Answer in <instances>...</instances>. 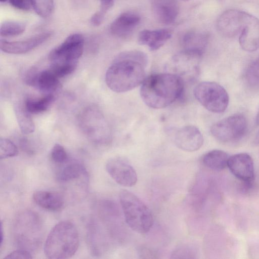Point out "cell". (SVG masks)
<instances>
[{"mask_svg": "<svg viewBox=\"0 0 259 259\" xmlns=\"http://www.w3.org/2000/svg\"><path fill=\"white\" fill-rule=\"evenodd\" d=\"M147 56L140 51H129L119 54L108 67L105 82L112 91L124 93L141 85L146 78Z\"/></svg>", "mask_w": 259, "mask_h": 259, "instance_id": "1", "label": "cell"}, {"mask_svg": "<svg viewBox=\"0 0 259 259\" xmlns=\"http://www.w3.org/2000/svg\"><path fill=\"white\" fill-rule=\"evenodd\" d=\"M184 83L181 77L170 72L151 74L142 83L140 96L148 107L164 108L181 98Z\"/></svg>", "mask_w": 259, "mask_h": 259, "instance_id": "2", "label": "cell"}, {"mask_svg": "<svg viewBox=\"0 0 259 259\" xmlns=\"http://www.w3.org/2000/svg\"><path fill=\"white\" fill-rule=\"evenodd\" d=\"M76 227L68 221L57 224L50 232L44 245V253L49 258L64 259L72 256L79 246Z\"/></svg>", "mask_w": 259, "mask_h": 259, "instance_id": "3", "label": "cell"}, {"mask_svg": "<svg viewBox=\"0 0 259 259\" xmlns=\"http://www.w3.org/2000/svg\"><path fill=\"white\" fill-rule=\"evenodd\" d=\"M119 200L128 226L138 233L148 232L154 221L147 206L136 195L126 190L120 191Z\"/></svg>", "mask_w": 259, "mask_h": 259, "instance_id": "4", "label": "cell"}, {"mask_svg": "<svg viewBox=\"0 0 259 259\" xmlns=\"http://www.w3.org/2000/svg\"><path fill=\"white\" fill-rule=\"evenodd\" d=\"M194 95L205 109L213 113L224 112L229 102V97L226 90L214 82H200L195 87Z\"/></svg>", "mask_w": 259, "mask_h": 259, "instance_id": "5", "label": "cell"}, {"mask_svg": "<svg viewBox=\"0 0 259 259\" xmlns=\"http://www.w3.org/2000/svg\"><path fill=\"white\" fill-rule=\"evenodd\" d=\"M79 122L83 132L95 143L104 144L109 142V127L96 107L90 106L84 109L80 115Z\"/></svg>", "mask_w": 259, "mask_h": 259, "instance_id": "6", "label": "cell"}, {"mask_svg": "<svg viewBox=\"0 0 259 259\" xmlns=\"http://www.w3.org/2000/svg\"><path fill=\"white\" fill-rule=\"evenodd\" d=\"M15 231L16 240L22 249L28 250L36 247L41 237L39 218L33 212H23L17 220Z\"/></svg>", "mask_w": 259, "mask_h": 259, "instance_id": "7", "label": "cell"}, {"mask_svg": "<svg viewBox=\"0 0 259 259\" xmlns=\"http://www.w3.org/2000/svg\"><path fill=\"white\" fill-rule=\"evenodd\" d=\"M202 56L196 52L183 50L172 57L166 67L168 72L177 75L184 82L193 81L199 74Z\"/></svg>", "mask_w": 259, "mask_h": 259, "instance_id": "8", "label": "cell"}, {"mask_svg": "<svg viewBox=\"0 0 259 259\" xmlns=\"http://www.w3.org/2000/svg\"><path fill=\"white\" fill-rule=\"evenodd\" d=\"M246 118L242 114L228 116L213 124L210 132L213 137L223 143H230L241 139L247 131Z\"/></svg>", "mask_w": 259, "mask_h": 259, "instance_id": "9", "label": "cell"}, {"mask_svg": "<svg viewBox=\"0 0 259 259\" xmlns=\"http://www.w3.org/2000/svg\"><path fill=\"white\" fill-rule=\"evenodd\" d=\"M84 38L80 33H74L68 36L59 46L53 49L49 54L51 63L77 61L83 53Z\"/></svg>", "mask_w": 259, "mask_h": 259, "instance_id": "10", "label": "cell"}, {"mask_svg": "<svg viewBox=\"0 0 259 259\" xmlns=\"http://www.w3.org/2000/svg\"><path fill=\"white\" fill-rule=\"evenodd\" d=\"M106 169L112 179L121 186L132 187L137 182L135 169L122 158L115 157L109 159L106 164Z\"/></svg>", "mask_w": 259, "mask_h": 259, "instance_id": "11", "label": "cell"}, {"mask_svg": "<svg viewBox=\"0 0 259 259\" xmlns=\"http://www.w3.org/2000/svg\"><path fill=\"white\" fill-rule=\"evenodd\" d=\"M227 166L237 178L247 185H250L254 178V169L251 157L245 153L230 156Z\"/></svg>", "mask_w": 259, "mask_h": 259, "instance_id": "12", "label": "cell"}, {"mask_svg": "<svg viewBox=\"0 0 259 259\" xmlns=\"http://www.w3.org/2000/svg\"><path fill=\"white\" fill-rule=\"evenodd\" d=\"M174 141L179 149L187 152H193L201 147L204 140L202 133L196 126L187 125L176 131Z\"/></svg>", "mask_w": 259, "mask_h": 259, "instance_id": "13", "label": "cell"}, {"mask_svg": "<svg viewBox=\"0 0 259 259\" xmlns=\"http://www.w3.org/2000/svg\"><path fill=\"white\" fill-rule=\"evenodd\" d=\"M246 12L230 9L222 13L217 21L219 32L223 36L234 37L240 33L244 25Z\"/></svg>", "mask_w": 259, "mask_h": 259, "instance_id": "14", "label": "cell"}, {"mask_svg": "<svg viewBox=\"0 0 259 259\" xmlns=\"http://www.w3.org/2000/svg\"><path fill=\"white\" fill-rule=\"evenodd\" d=\"M239 40L240 46L245 51L251 52L258 49L259 20L256 17L246 13Z\"/></svg>", "mask_w": 259, "mask_h": 259, "instance_id": "15", "label": "cell"}, {"mask_svg": "<svg viewBox=\"0 0 259 259\" xmlns=\"http://www.w3.org/2000/svg\"><path fill=\"white\" fill-rule=\"evenodd\" d=\"M52 34V32L46 31L23 40L8 41L1 40L0 41V48L3 52L8 54H24L42 44Z\"/></svg>", "mask_w": 259, "mask_h": 259, "instance_id": "16", "label": "cell"}, {"mask_svg": "<svg viewBox=\"0 0 259 259\" xmlns=\"http://www.w3.org/2000/svg\"><path fill=\"white\" fill-rule=\"evenodd\" d=\"M140 21V17L133 12L121 14L111 23L110 31L115 36L125 38L131 36Z\"/></svg>", "mask_w": 259, "mask_h": 259, "instance_id": "17", "label": "cell"}, {"mask_svg": "<svg viewBox=\"0 0 259 259\" xmlns=\"http://www.w3.org/2000/svg\"><path fill=\"white\" fill-rule=\"evenodd\" d=\"M152 9L156 19L164 24L172 23L179 11L177 0H152Z\"/></svg>", "mask_w": 259, "mask_h": 259, "instance_id": "18", "label": "cell"}, {"mask_svg": "<svg viewBox=\"0 0 259 259\" xmlns=\"http://www.w3.org/2000/svg\"><path fill=\"white\" fill-rule=\"evenodd\" d=\"M59 167L56 174L57 180L62 183L79 179L81 177L87 176L84 166L75 159H68L63 163L58 164Z\"/></svg>", "mask_w": 259, "mask_h": 259, "instance_id": "19", "label": "cell"}, {"mask_svg": "<svg viewBox=\"0 0 259 259\" xmlns=\"http://www.w3.org/2000/svg\"><path fill=\"white\" fill-rule=\"evenodd\" d=\"M171 30L167 29L144 30L139 34L138 42L147 46L151 51H155L164 45L171 37Z\"/></svg>", "mask_w": 259, "mask_h": 259, "instance_id": "20", "label": "cell"}, {"mask_svg": "<svg viewBox=\"0 0 259 259\" xmlns=\"http://www.w3.org/2000/svg\"><path fill=\"white\" fill-rule=\"evenodd\" d=\"M32 198L37 205L51 211L60 210L64 203L63 197L61 195L52 191H35L33 194Z\"/></svg>", "mask_w": 259, "mask_h": 259, "instance_id": "21", "label": "cell"}, {"mask_svg": "<svg viewBox=\"0 0 259 259\" xmlns=\"http://www.w3.org/2000/svg\"><path fill=\"white\" fill-rule=\"evenodd\" d=\"M59 78L50 69L42 70L39 73L35 87L46 94H55L61 88Z\"/></svg>", "mask_w": 259, "mask_h": 259, "instance_id": "22", "label": "cell"}, {"mask_svg": "<svg viewBox=\"0 0 259 259\" xmlns=\"http://www.w3.org/2000/svg\"><path fill=\"white\" fill-rule=\"evenodd\" d=\"M208 42V36L194 31L188 32L182 39L184 50L197 52L203 55Z\"/></svg>", "mask_w": 259, "mask_h": 259, "instance_id": "23", "label": "cell"}, {"mask_svg": "<svg viewBox=\"0 0 259 259\" xmlns=\"http://www.w3.org/2000/svg\"><path fill=\"white\" fill-rule=\"evenodd\" d=\"M229 155L221 150H211L202 157L203 164L209 169L221 170L227 166Z\"/></svg>", "mask_w": 259, "mask_h": 259, "instance_id": "24", "label": "cell"}, {"mask_svg": "<svg viewBox=\"0 0 259 259\" xmlns=\"http://www.w3.org/2000/svg\"><path fill=\"white\" fill-rule=\"evenodd\" d=\"M14 109L21 132L26 135L32 133L35 130L34 123L25 104L17 103L15 104Z\"/></svg>", "mask_w": 259, "mask_h": 259, "instance_id": "25", "label": "cell"}, {"mask_svg": "<svg viewBox=\"0 0 259 259\" xmlns=\"http://www.w3.org/2000/svg\"><path fill=\"white\" fill-rule=\"evenodd\" d=\"M55 94H49L39 99H28L25 106L30 113H40L48 109L55 101Z\"/></svg>", "mask_w": 259, "mask_h": 259, "instance_id": "26", "label": "cell"}, {"mask_svg": "<svg viewBox=\"0 0 259 259\" xmlns=\"http://www.w3.org/2000/svg\"><path fill=\"white\" fill-rule=\"evenodd\" d=\"M26 25L19 21H7L3 22L0 28V34L3 36H14L22 33L25 30Z\"/></svg>", "mask_w": 259, "mask_h": 259, "instance_id": "27", "label": "cell"}, {"mask_svg": "<svg viewBox=\"0 0 259 259\" xmlns=\"http://www.w3.org/2000/svg\"><path fill=\"white\" fill-rule=\"evenodd\" d=\"M77 61L51 63L50 69L59 78L71 74L77 67Z\"/></svg>", "mask_w": 259, "mask_h": 259, "instance_id": "28", "label": "cell"}, {"mask_svg": "<svg viewBox=\"0 0 259 259\" xmlns=\"http://www.w3.org/2000/svg\"><path fill=\"white\" fill-rule=\"evenodd\" d=\"M32 8L39 16L47 18L54 9V0H32Z\"/></svg>", "mask_w": 259, "mask_h": 259, "instance_id": "29", "label": "cell"}, {"mask_svg": "<svg viewBox=\"0 0 259 259\" xmlns=\"http://www.w3.org/2000/svg\"><path fill=\"white\" fill-rule=\"evenodd\" d=\"M18 153V148L12 141L7 139L1 138L0 158L1 159L15 156Z\"/></svg>", "mask_w": 259, "mask_h": 259, "instance_id": "30", "label": "cell"}, {"mask_svg": "<svg viewBox=\"0 0 259 259\" xmlns=\"http://www.w3.org/2000/svg\"><path fill=\"white\" fill-rule=\"evenodd\" d=\"M51 158L57 164L63 163L68 159L64 148L58 143L55 144L51 150Z\"/></svg>", "mask_w": 259, "mask_h": 259, "instance_id": "31", "label": "cell"}, {"mask_svg": "<svg viewBox=\"0 0 259 259\" xmlns=\"http://www.w3.org/2000/svg\"><path fill=\"white\" fill-rule=\"evenodd\" d=\"M246 77L251 84H259V57L252 62L248 67Z\"/></svg>", "mask_w": 259, "mask_h": 259, "instance_id": "32", "label": "cell"}, {"mask_svg": "<svg viewBox=\"0 0 259 259\" xmlns=\"http://www.w3.org/2000/svg\"><path fill=\"white\" fill-rule=\"evenodd\" d=\"M39 72L35 67L29 69L24 77L25 83L29 86L35 87Z\"/></svg>", "mask_w": 259, "mask_h": 259, "instance_id": "33", "label": "cell"}, {"mask_svg": "<svg viewBox=\"0 0 259 259\" xmlns=\"http://www.w3.org/2000/svg\"><path fill=\"white\" fill-rule=\"evenodd\" d=\"M31 253L28 250L24 249H20L11 252L6 256L4 257L5 259H11V258H32Z\"/></svg>", "mask_w": 259, "mask_h": 259, "instance_id": "34", "label": "cell"}, {"mask_svg": "<svg viewBox=\"0 0 259 259\" xmlns=\"http://www.w3.org/2000/svg\"><path fill=\"white\" fill-rule=\"evenodd\" d=\"M10 4L14 7L28 11L32 8V0H9Z\"/></svg>", "mask_w": 259, "mask_h": 259, "instance_id": "35", "label": "cell"}, {"mask_svg": "<svg viewBox=\"0 0 259 259\" xmlns=\"http://www.w3.org/2000/svg\"><path fill=\"white\" fill-rule=\"evenodd\" d=\"M106 13L99 10L95 13L91 17V22L94 26H98L103 22Z\"/></svg>", "mask_w": 259, "mask_h": 259, "instance_id": "36", "label": "cell"}, {"mask_svg": "<svg viewBox=\"0 0 259 259\" xmlns=\"http://www.w3.org/2000/svg\"><path fill=\"white\" fill-rule=\"evenodd\" d=\"M114 4V0H100V10L105 13L111 9Z\"/></svg>", "mask_w": 259, "mask_h": 259, "instance_id": "37", "label": "cell"}, {"mask_svg": "<svg viewBox=\"0 0 259 259\" xmlns=\"http://www.w3.org/2000/svg\"><path fill=\"white\" fill-rule=\"evenodd\" d=\"M254 143L255 144H259V130L256 133L254 139Z\"/></svg>", "mask_w": 259, "mask_h": 259, "instance_id": "38", "label": "cell"}, {"mask_svg": "<svg viewBox=\"0 0 259 259\" xmlns=\"http://www.w3.org/2000/svg\"><path fill=\"white\" fill-rule=\"evenodd\" d=\"M256 123L257 125H259V112L257 113L256 117Z\"/></svg>", "mask_w": 259, "mask_h": 259, "instance_id": "39", "label": "cell"}, {"mask_svg": "<svg viewBox=\"0 0 259 259\" xmlns=\"http://www.w3.org/2000/svg\"><path fill=\"white\" fill-rule=\"evenodd\" d=\"M7 1H8V0H0V2H6Z\"/></svg>", "mask_w": 259, "mask_h": 259, "instance_id": "40", "label": "cell"}, {"mask_svg": "<svg viewBox=\"0 0 259 259\" xmlns=\"http://www.w3.org/2000/svg\"><path fill=\"white\" fill-rule=\"evenodd\" d=\"M183 1H189V0H183Z\"/></svg>", "mask_w": 259, "mask_h": 259, "instance_id": "41", "label": "cell"}]
</instances>
